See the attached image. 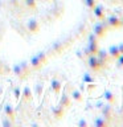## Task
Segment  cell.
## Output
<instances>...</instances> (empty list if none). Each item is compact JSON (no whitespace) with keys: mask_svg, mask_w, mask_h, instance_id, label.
Returning <instances> with one entry per match:
<instances>
[{"mask_svg":"<svg viewBox=\"0 0 123 127\" xmlns=\"http://www.w3.org/2000/svg\"><path fill=\"white\" fill-rule=\"evenodd\" d=\"M86 3L90 8H94V0H86Z\"/></svg>","mask_w":123,"mask_h":127,"instance_id":"30bf717a","label":"cell"},{"mask_svg":"<svg viewBox=\"0 0 123 127\" xmlns=\"http://www.w3.org/2000/svg\"><path fill=\"white\" fill-rule=\"evenodd\" d=\"M94 13H95V16H97L98 19H103V16H105L102 7H94Z\"/></svg>","mask_w":123,"mask_h":127,"instance_id":"8992f818","label":"cell"},{"mask_svg":"<svg viewBox=\"0 0 123 127\" xmlns=\"http://www.w3.org/2000/svg\"><path fill=\"white\" fill-rule=\"evenodd\" d=\"M105 98H106V101L109 102V103H111V105H113V103L115 102V95L111 93V91H105Z\"/></svg>","mask_w":123,"mask_h":127,"instance_id":"5b68a950","label":"cell"},{"mask_svg":"<svg viewBox=\"0 0 123 127\" xmlns=\"http://www.w3.org/2000/svg\"><path fill=\"white\" fill-rule=\"evenodd\" d=\"M107 58H109V52H103V50L99 52V61H101V64H103V61H107Z\"/></svg>","mask_w":123,"mask_h":127,"instance_id":"52a82bcc","label":"cell"},{"mask_svg":"<svg viewBox=\"0 0 123 127\" xmlns=\"http://www.w3.org/2000/svg\"><path fill=\"white\" fill-rule=\"evenodd\" d=\"M89 62H90V66L93 67L94 70H98L99 67H101V65H102V64H101V61H99L98 58H95V57H91Z\"/></svg>","mask_w":123,"mask_h":127,"instance_id":"277c9868","label":"cell"},{"mask_svg":"<svg viewBox=\"0 0 123 127\" xmlns=\"http://www.w3.org/2000/svg\"><path fill=\"white\" fill-rule=\"evenodd\" d=\"M103 114H105V117L109 118V115H110V107L109 106H106L105 109H103Z\"/></svg>","mask_w":123,"mask_h":127,"instance_id":"9c48e42d","label":"cell"},{"mask_svg":"<svg viewBox=\"0 0 123 127\" xmlns=\"http://www.w3.org/2000/svg\"><path fill=\"white\" fill-rule=\"evenodd\" d=\"M94 32H95V34H97V36L102 37V36L105 34V32H106L105 25H102V24H97V25L94 27Z\"/></svg>","mask_w":123,"mask_h":127,"instance_id":"3957f363","label":"cell"},{"mask_svg":"<svg viewBox=\"0 0 123 127\" xmlns=\"http://www.w3.org/2000/svg\"><path fill=\"white\" fill-rule=\"evenodd\" d=\"M109 56H111L113 58H118L119 56H121V52H119L118 45H113V46H110V49H109Z\"/></svg>","mask_w":123,"mask_h":127,"instance_id":"7a4b0ae2","label":"cell"},{"mask_svg":"<svg viewBox=\"0 0 123 127\" xmlns=\"http://www.w3.org/2000/svg\"><path fill=\"white\" fill-rule=\"evenodd\" d=\"M118 48H119V52H121V54H123V42H121L118 45Z\"/></svg>","mask_w":123,"mask_h":127,"instance_id":"8fae6325","label":"cell"},{"mask_svg":"<svg viewBox=\"0 0 123 127\" xmlns=\"http://www.w3.org/2000/svg\"><path fill=\"white\" fill-rule=\"evenodd\" d=\"M117 61H118V66L119 67H123V54L119 56V57L117 58Z\"/></svg>","mask_w":123,"mask_h":127,"instance_id":"ba28073f","label":"cell"},{"mask_svg":"<svg viewBox=\"0 0 123 127\" xmlns=\"http://www.w3.org/2000/svg\"><path fill=\"white\" fill-rule=\"evenodd\" d=\"M107 23H109V25L110 27H113V28H118V27H121V19L118 17V16H110L109 19H107Z\"/></svg>","mask_w":123,"mask_h":127,"instance_id":"6da1fadb","label":"cell"}]
</instances>
